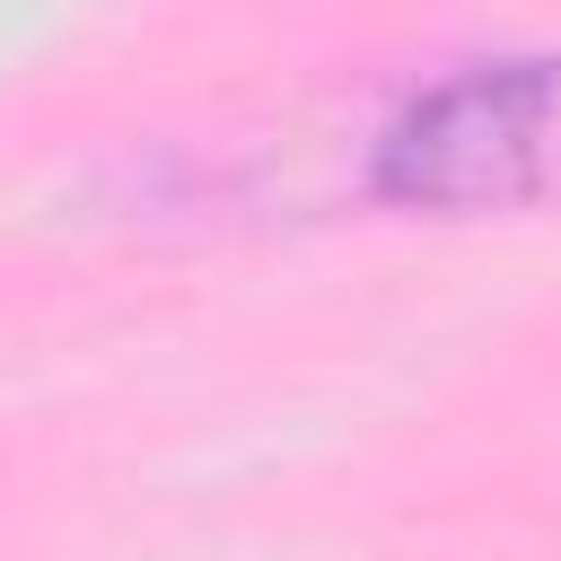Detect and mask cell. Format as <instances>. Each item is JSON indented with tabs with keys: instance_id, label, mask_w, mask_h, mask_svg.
<instances>
[{
	"instance_id": "1",
	"label": "cell",
	"mask_w": 561,
	"mask_h": 561,
	"mask_svg": "<svg viewBox=\"0 0 561 561\" xmlns=\"http://www.w3.org/2000/svg\"><path fill=\"white\" fill-rule=\"evenodd\" d=\"M368 193L438 219L561 202V44L421 79L368 140Z\"/></svg>"
}]
</instances>
